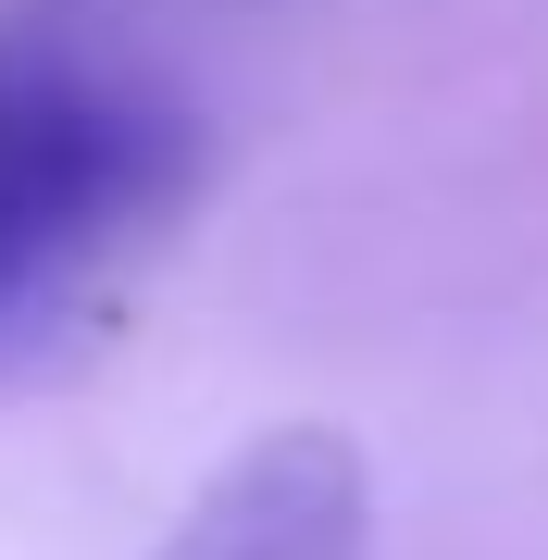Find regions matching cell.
<instances>
[{
    "label": "cell",
    "instance_id": "obj_2",
    "mask_svg": "<svg viewBox=\"0 0 548 560\" xmlns=\"http://www.w3.org/2000/svg\"><path fill=\"white\" fill-rule=\"evenodd\" d=\"M163 560H374V486L337 423H287L187 499Z\"/></svg>",
    "mask_w": 548,
    "mask_h": 560
},
{
    "label": "cell",
    "instance_id": "obj_1",
    "mask_svg": "<svg viewBox=\"0 0 548 560\" xmlns=\"http://www.w3.org/2000/svg\"><path fill=\"white\" fill-rule=\"evenodd\" d=\"M200 113L88 0H0V399L113 349L200 200Z\"/></svg>",
    "mask_w": 548,
    "mask_h": 560
}]
</instances>
